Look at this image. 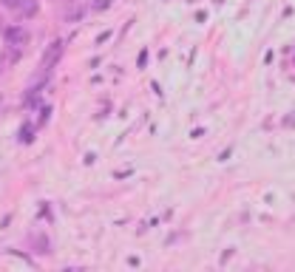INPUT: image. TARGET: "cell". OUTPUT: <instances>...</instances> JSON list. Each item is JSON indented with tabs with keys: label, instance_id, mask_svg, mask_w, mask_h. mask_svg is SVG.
Here are the masks:
<instances>
[{
	"label": "cell",
	"instance_id": "cell-4",
	"mask_svg": "<svg viewBox=\"0 0 295 272\" xmlns=\"http://www.w3.org/2000/svg\"><path fill=\"white\" fill-rule=\"evenodd\" d=\"M34 252H49V238H46V236H37L34 238Z\"/></svg>",
	"mask_w": 295,
	"mask_h": 272
},
{
	"label": "cell",
	"instance_id": "cell-2",
	"mask_svg": "<svg viewBox=\"0 0 295 272\" xmlns=\"http://www.w3.org/2000/svg\"><path fill=\"white\" fill-rule=\"evenodd\" d=\"M6 43L12 49H23V46L29 43V31L23 29V26H9L6 29Z\"/></svg>",
	"mask_w": 295,
	"mask_h": 272
},
{
	"label": "cell",
	"instance_id": "cell-6",
	"mask_svg": "<svg viewBox=\"0 0 295 272\" xmlns=\"http://www.w3.org/2000/svg\"><path fill=\"white\" fill-rule=\"evenodd\" d=\"M49 119H51V108L46 105V108H40V119H37V125H46Z\"/></svg>",
	"mask_w": 295,
	"mask_h": 272
},
{
	"label": "cell",
	"instance_id": "cell-5",
	"mask_svg": "<svg viewBox=\"0 0 295 272\" xmlns=\"http://www.w3.org/2000/svg\"><path fill=\"white\" fill-rule=\"evenodd\" d=\"M34 136H31V125H26V128H20V142L23 145H29Z\"/></svg>",
	"mask_w": 295,
	"mask_h": 272
},
{
	"label": "cell",
	"instance_id": "cell-9",
	"mask_svg": "<svg viewBox=\"0 0 295 272\" xmlns=\"http://www.w3.org/2000/svg\"><path fill=\"white\" fill-rule=\"evenodd\" d=\"M108 3H111V0H100V3H97V9H105Z\"/></svg>",
	"mask_w": 295,
	"mask_h": 272
},
{
	"label": "cell",
	"instance_id": "cell-8",
	"mask_svg": "<svg viewBox=\"0 0 295 272\" xmlns=\"http://www.w3.org/2000/svg\"><path fill=\"white\" fill-rule=\"evenodd\" d=\"M37 97H40V91H31L29 97H26V100H23V105L26 108H31V105H37Z\"/></svg>",
	"mask_w": 295,
	"mask_h": 272
},
{
	"label": "cell",
	"instance_id": "cell-3",
	"mask_svg": "<svg viewBox=\"0 0 295 272\" xmlns=\"http://www.w3.org/2000/svg\"><path fill=\"white\" fill-rule=\"evenodd\" d=\"M20 15H23V17H34V15H37V0H23Z\"/></svg>",
	"mask_w": 295,
	"mask_h": 272
},
{
	"label": "cell",
	"instance_id": "cell-1",
	"mask_svg": "<svg viewBox=\"0 0 295 272\" xmlns=\"http://www.w3.org/2000/svg\"><path fill=\"white\" fill-rule=\"evenodd\" d=\"M63 49H65L63 40H54V43L49 46V51L43 54V71H46V74H49L51 68H54V65L60 63V57H63Z\"/></svg>",
	"mask_w": 295,
	"mask_h": 272
},
{
	"label": "cell",
	"instance_id": "cell-7",
	"mask_svg": "<svg viewBox=\"0 0 295 272\" xmlns=\"http://www.w3.org/2000/svg\"><path fill=\"white\" fill-rule=\"evenodd\" d=\"M0 6H3V9H17V12H20L23 0H0Z\"/></svg>",
	"mask_w": 295,
	"mask_h": 272
}]
</instances>
